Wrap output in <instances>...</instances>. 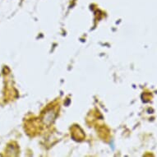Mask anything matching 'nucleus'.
I'll return each mask as SVG.
<instances>
[]
</instances>
